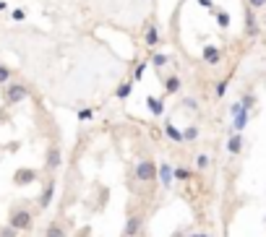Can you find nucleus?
<instances>
[{"instance_id": "obj_31", "label": "nucleus", "mask_w": 266, "mask_h": 237, "mask_svg": "<svg viewBox=\"0 0 266 237\" xmlns=\"http://www.w3.org/2000/svg\"><path fill=\"white\" fill-rule=\"evenodd\" d=\"M0 237H18V232H16L13 227H8V224H6L3 229H0Z\"/></svg>"}, {"instance_id": "obj_30", "label": "nucleus", "mask_w": 266, "mask_h": 237, "mask_svg": "<svg viewBox=\"0 0 266 237\" xmlns=\"http://www.w3.org/2000/svg\"><path fill=\"white\" fill-rule=\"evenodd\" d=\"M196 3H198V6H201V8H206V11H211V13L217 11V6H214V0H196Z\"/></svg>"}, {"instance_id": "obj_22", "label": "nucleus", "mask_w": 266, "mask_h": 237, "mask_svg": "<svg viewBox=\"0 0 266 237\" xmlns=\"http://www.w3.org/2000/svg\"><path fill=\"white\" fill-rule=\"evenodd\" d=\"M149 63H151L154 68H165L167 63H170V55H165V52H154V55L149 57Z\"/></svg>"}, {"instance_id": "obj_17", "label": "nucleus", "mask_w": 266, "mask_h": 237, "mask_svg": "<svg viewBox=\"0 0 266 237\" xmlns=\"http://www.w3.org/2000/svg\"><path fill=\"white\" fill-rule=\"evenodd\" d=\"M130 94H133V81H120L118 89H115V99L123 102V99H128Z\"/></svg>"}, {"instance_id": "obj_28", "label": "nucleus", "mask_w": 266, "mask_h": 237, "mask_svg": "<svg viewBox=\"0 0 266 237\" xmlns=\"http://www.w3.org/2000/svg\"><path fill=\"white\" fill-rule=\"evenodd\" d=\"M175 180H191V172L185 169V167H175Z\"/></svg>"}, {"instance_id": "obj_37", "label": "nucleus", "mask_w": 266, "mask_h": 237, "mask_svg": "<svg viewBox=\"0 0 266 237\" xmlns=\"http://www.w3.org/2000/svg\"><path fill=\"white\" fill-rule=\"evenodd\" d=\"M263 26H266V21H263Z\"/></svg>"}, {"instance_id": "obj_23", "label": "nucleus", "mask_w": 266, "mask_h": 237, "mask_svg": "<svg viewBox=\"0 0 266 237\" xmlns=\"http://www.w3.org/2000/svg\"><path fill=\"white\" fill-rule=\"evenodd\" d=\"M146 68H149V63H146V60H144V63H139V66L133 68V76H130V81H133V83L144 81V76H146Z\"/></svg>"}, {"instance_id": "obj_7", "label": "nucleus", "mask_w": 266, "mask_h": 237, "mask_svg": "<svg viewBox=\"0 0 266 237\" xmlns=\"http://www.w3.org/2000/svg\"><path fill=\"white\" fill-rule=\"evenodd\" d=\"M144 45L149 50H154V47L162 45V34H159L157 24H146V29H144Z\"/></svg>"}, {"instance_id": "obj_14", "label": "nucleus", "mask_w": 266, "mask_h": 237, "mask_svg": "<svg viewBox=\"0 0 266 237\" xmlns=\"http://www.w3.org/2000/svg\"><path fill=\"white\" fill-rule=\"evenodd\" d=\"M165 136L172 141V143H183V131L177 128L172 120H165Z\"/></svg>"}, {"instance_id": "obj_3", "label": "nucleus", "mask_w": 266, "mask_h": 237, "mask_svg": "<svg viewBox=\"0 0 266 237\" xmlns=\"http://www.w3.org/2000/svg\"><path fill=\"white\" fill-rule=\"evenodd\" d=\"M37 177H39V172H37L34 167H18V169L13 172V185L26 188V185H32Z\"/></svg>"}, {"instance_id": "obj_26", "label": "nucleus", "mask_w": 266, "mask_h": 237, "mask_svg": "<svg viewBox=\"0 0 266 237\" xmlns=\"http://www.w3.org/2000/svg\"><path fill=\"white\" fill-rule=\"evenodd\" d=\"M76 117H78L81 123H89V120L94 117V110H92V107H84V110H78V112H76Z\"/></svg>"}, {"instance_id": "obj_16", "label": "nucleus", "mask_w": 266, "mask_h": 237, "mask_svg": "<svg viewBox=\"0 0 266 237\" xmlns=\"http://www.w3.org/2000/svg\"><path fill=\"white\" fill-rule=\"evenodd\" d=\"M146 104H149V110H151L154 117H162L165 115V99H159V97H146Z\"/></svg>"}, {"instance_id": "obj_29", "label": "nucleus", "mask_w": 266, "mask_h": 237, "mask_svg": "<svg viewBox=\"0 0 266 237\" xmlns=\"http://www.w3.org/2000/svg\"><path fill=\"white\" fill-rule=\"evenodd\" d=\"M243 110H246V107H243V102L237 99V102H232V104H230V110H227V112H230V117H235V115H240Z\"/></svg>"}, {"instance_id": "obj_32", "label": "nucleus", "mask_w": 266, "mask_h": 237, "mask_svg": "<svg viewBox=\"0 0 266 237\" xmlns=\"http://www.w3.org/2000/svg\"><path fill=\"white\" fill-rule=\"evenodd\" d=\"M248 8H251V11H258V8H266V0H248Z\"/></svg>"}, {"instance_id": "obj_25", "label": "nucleus", "mask_w": 266, "mask_h": 237, "mask_svg": "<svg viewBox=\"0 0 266 237\" xmlns=\"http://www.w3.org/2000/svg\"><path fill=\"white\" fill-rule=\"evenodd\" d=\"M240 102H243V107H246V110L251 112L253 107L258 104V97H256V94H243V97H240Z\"/></svg>"}, {"instance_id": "obj_6", "label": "nucleus", "mask_w": 266, "mask_h": 237, "mask_svg": "<svg viewBox=\"0 0 266 237\" xmlns=\"http://www.w3.org/2000/svg\"><path fill=\"white\" fill-rule=\"evenodd\" d=\"M141 229H144V217L141 214H130L123 224V237H139Z\"/></svg>"}, {"instance_id": "obj_34", "label": "nucleus", "mask_w": 266, "mask_h": 237, "mask_svg": "<svg viewBox=\"0 0 266 237\" xmlns=\"http://www.w3.org/2000/svg\"><path fill=\"white\" fill-rule=\"evenodd\" d=\"M183 107H188V110H196V107H198V102L188 97V99H183Z\"/></svg>"}, {"instance_id": "obj_13", "label": "nucleus", "mask_w": 266, "mask_h": 237, "mask_svg": "<svg viewBox=\"0 0 266 237\" xmlns=\"http://www.w3.org/2000/svg\"><path fill=\"white\" fill-rule=\"evenodd\" d=\"M248 123H251V112H248V110H243L240 115L232 117V133H243V131L248 128Z\"/></svg>"}, {"instance_id": "obj_9", "label": "nucleus", "mask_w": 266, "mask_h": 237, "mask_svg": "<svg viewBox=\"0 0 266 237\" xmlns=\"http://www.w3.org/2000/svg\"><path fill=\"white\" fill-rule=\"evenodd\" d=\"M60 164H63L60 146H50L47 149V159H44V167H47V172H55V169H60Z\"/></svg>"}, {"instance_id": "obj_18", "label": "nucleus", "mask_w": 266, "mask_h": 237, "mask_svg": "<svg viewBox=\"0 0 266 237\" xmlns=\"http://www.w3.org/2000/svg\"><path fill=\"white\" fill-rule=\"evenodd\" d=\"M246 32H248V37H256L258 34V21H256V13L251 8L246 11Z\"/></svg>"}, {"instance_id": "obj_8", "label": "nucleus", "mask_w": 266, "mask_h": 237, "mask_svg": "<svg viewBox=\"0 0 266 237\" xmlns=\"http://www.w3.org/2000/svg\"><path fill=\"white\" fill-rule=\"evenodd\" d=\"M52 198H55V180L50 177L47 183H44V188H42V193H39V198H37L39 209H42V211H44V209H50Z\"/></svg>"}, {"instance_id": "obj_27", "label": "nucleus", "mask_w": 266, "mask_h": 237, "mask_svg": "<svg viewBox=\"0 0 266 237\" xmlns=\"http://www.w3.org/2000/svg\"><path fill=\"white\" fill-rule=\"evenodd\" d=\"M11 68H6V66H0V86H8L11 83Z\"/></svg>"}, {"instance_id": "obj_5", "label": "nucleus", "mask_w": 266, "mask_h": 237, "mask_svg": "<svg viewBox=\"0 0 266 237\" xmlns=\"http://www.w3.org/2000/svg\"><path fill=\"white\" fill-rule=\"evenodd\" d=\"M157 183H159L165 190L175 185V164H170V162H162V164L157 167Z\"/></svg>"}, {"instance_id": "obj_15", "label": "nucleus", "mask_w": 266, "mask_h": 237, "mask_svg": "<svg viewBox=\"0 0 266 237\" xmlns=\"http://www.w3.org/2000/svg\"><path fill=\"white\" fill-rule=\"evenodd\" d=\"M44 237H68V229H65V224L58 219V222H50L47 229H44Z\"/></svg>"}, {"instance_id": "obj_2", "label": "nucleus", "mask_w": 266, "mask_h": 237, "mask_svg": "<svg viewBox=\"0 0 266 237\" xmlns=\"http://www.w3.org/2000/svg\"><path fill=\"white\" fill-rule=\"evenodd\" d=\"M157 167L159 164H154L151 159H141L139 164H136V180L139 183H154V180H157Z\"/></svg>"}, {"instance_id": "obj_24", "label": "nucleus", "mask_w": 266, "mask_h": 237, "mask_svg": "<svg viewBox=\"0 0 266 237\" xmlns=\"http://www.w3.org/2000/svg\"><path fill=\"white\" fill-rule=\"evenodd\" d=\"M227 89H230V76H227V78H222V81L217 83V89H214V97H217V99H222V97L227 94Z\"/></svg>"}, {"instance_id": "obj_10", "label": "nucleus", "mask_w": 266, "mask_h": 237, "mask_svg": "<svg viewBox=\"0 0 266 237\" xmlns=\"http://www.w3.org/2000/svg\"><path fill=\"white\" fill-rule=\"evenodd\" d=\"M201 60L206 63V66H219V63H222V50L214 47V45H204V50H201Z\"/></svg>"}, {"instance_id": "obj_11", "label": "nucleus", "mask_w": 266, "mask_h": 237, "mask_svg": "<svg viewBox=\"0 0 266 237\" xmlns=\"http://www.w3.org/2000/svg\"><path fill=\"white\" fill-rule=\"evenodd\" d=\"M243 141H246V138H243V133H230V136H227L225 149H227L230 157H237V154L243 152Z\"/></svg>"}, {"instance_id": "obj_21", "label": "nucleus", "mask_w": 266, "mask_h": 237, "mask_svg": "<svg viewBox=\"0 0 266 237\" xmlns=\"http://www.w3.org/2000/svg\"><path fill=\"white\" fill-rule=\"evenodd\" d=\"M209 167H211V157H209L206 152L196 154V169H198V172H206Z\"/></svg>"}, {"instance_id": "obj_36", "label": "nucleus", "mask_w": 266, "mask_h": 237, "mask_svg": "<svg viewBox=\"0 0 266 237\" xmlns=\"http://www.w3.org/2000/svg\"><path fill=\"white\" fill-rule=\"evenodd\" d=\"M6 8H8V6H6V3H3V0H0V11H6Z\"/></svg>"}, {"instance_id": "obj_20", "label": "nucleus", "mask_w": 266, "mask_h": 237, "mask_svg": "<svg viewBox=\"0 0 266 237\" xmlns=\"http://www.w3.org/2000/svg\"><path fill=\"white\" fill-rule=\"evenodd\" d=\"M211 16L217 18V26H219V29H230V13H227V11H219V8H217Z\"/></svg>"}, {"instance_id": "obj_12", "label": "nucleus", "mask_w": 266, "mask_h": 237, "mask_svg": "<svg viewBox=\"0 0 266 237\" xmlns=\"http://www.w3.org/2000/svg\"><path fill=\"white\" fill-rule=\"evenodd\" d=\"M180 89H183V78L177 76V73H172V76L165 78V97H175Z\"/></svg>"}, {"instance_id": "obj_1", "label": "nucleus", "mask_w": 266, "mask_h": 237, "mask_svg": "<svg viewBox=\"0 0 266 237\" xmlns=\"http://www.w3.org/2000/svg\"><path fill=\"white\" fill-rule=\"evenodd\" d=\"M8 227H13L16 232H29L34 227V214L29 209H13L8 217Z\"/></svg>"}, {"instance_id": "obj_35", "label": "nucleus", "mask_w": 266, "mask_h": 237, "mask_svg": "<svg viewBox=\"0 0 266 237\" xmlns=\"http://www.w3.org/2000/svg\"><path fill=\"white\" fill-rule=\"evenodd\" d=\"M191 237H211V234H209V232H193Z\"/></svg>"}, {"instance_id": "obj_19", "label": "nucleus", "mask_w": 266, "mask_h": 237, "mask_svg": "<svg viewBox=\"0 0 266 237\" xmlns=\"http://www.w3.org/2000/svg\"><path fill=\"white\" fill-rule=\"evenodd\" d=\"M198 136H201V131H198V125H185V128H183V141H185V143H193V141H198Z\"/></svg>"}, {"instance_id": "obj_33", "label": "nucleus", "mask_w": 266, "mask_h": 237, "mask_svg": "<svg viewBox=\"0 0 266 237\" xmlns=\"http://www.w3.org/2000/svg\"><path fill=\"white\" fill-rule=\"evenodd\" d=\"M11 18H13V21H24V18H26V11H24V8H16V11L11 13Z\"/></svg>"}, {"instance_id": "obj_4", "label": "nucleus", "mask_w": 266, "mask_h": 237, "mask_svg": "<svg viewBox=\"0 0 266 237\" xmlns=\"http://www.w3.org/2000/svg\"><path fill=\"white\" fill-rule=\"evenodd\" d=\"M29 97V89L24 83H8L6 86V104H18Z\"/></svg>"}]
</instances>
